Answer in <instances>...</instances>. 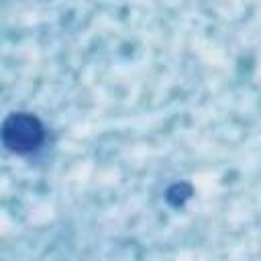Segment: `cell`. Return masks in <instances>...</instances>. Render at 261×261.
I'll list each match as a JSON object with an SVG mask.
<instances>
[{
  "instance_id": "obj_1",
  "label": "cell",
  "mask_w": 261,
  "mask_h": 261,
  "mask_svg": "<svg viewBox=\"0 0 261 261\" xmlns=\"http://www.w3.org/2000/svg\"><path fill=\"white\" fill-rule=\"evenodd\" d=\"M45 139L43 122L31 112H12L2 122V145L14 155H29Z\"/></svg>"
}]
</instances>
